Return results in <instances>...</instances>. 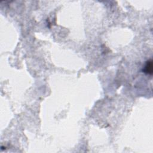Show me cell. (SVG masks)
<instances>
[{
	"mask_svg": "<svg viewBox=\"0 0 153 153\" xmlns=\"http://www.w3.org/2000/svg\"><path fill=\"white\" fill-rule=\"evenodd\" d=\"M143 71L147 74H148L150 75H152V61L151 59H150L147 62Z\"/></svg>",
	"mask_w": 153,
	"mask_h": 153,
	"instance_id": "cell-1",
	"label": "cell"
}]
</instances>
